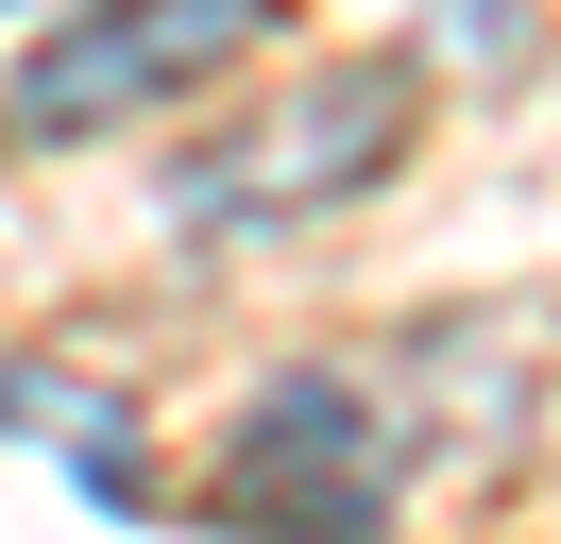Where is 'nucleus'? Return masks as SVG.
Returning <instances> with one entry per match:
<instances>
[{
    "label": "nucleus",
    "mask_w": 561,
    "mask_h": 544,
    "mask_svg": "<svg viewBox=\"0 0 561 544\" xmlns=\"http://www.w3.org/2000/svg\"><path fill=\"white\" fill-rule=\"evenodd\" d=\"M255 52H273V0H85V18L0 86V136H18V154H69V136L205 102L221 68H255Z\"/></svg>",
    "instance_id": "obj_1"
},
{
    "label": "nucleus",
    "mask_w": 561,
    "mask_h": 544,
    "mask_svg": "<svg viewBox=\"0 0 561 544\" xmlns=\"http://www.w3.org/2000/svg\"><path fill=\"white\" fill-rule=\"evenodd\" d=\"M391 154H409V68H323V86H289V102H255V120H221L205 154L171 170V222H221V238H255V222H323V204H357Z\"/></svg>",
    "instance_id": "obj_2"
},
{
    "label": "nucleus",
    "mask_w": 561,
    "mask_h": 544,
    "mask_svg": "<svg viewBox=\"0 0 561 544\" xmlns=\"http://www.w3.org/2000/svg\"><path fill=\"white\" fill-rule=\"evenodd\" d=\"M409 442L357 374H273V392L221 426V528H273V544H323V528H375Z\"/></svg>",
    "instance_id": "obj_3"
},
{
    "label": "nucleus",
    "mask_w": 561,
    "mask_h": 544,
    "mask_svg": "<svg viewBox=\"0 0 561 544\" xmlns=\"http://www.w3.org/2000/svg\"><path fill=\"white\" fill-rule=\"evenodd\" d=\"M0 426L51 442L69 476H103V510H137V442H119V408H103V392H69V374H35V358H0Z\"/></svg>",
    "instance_id": "obj_4"
},
{
    "label": "nucleus",
    "mask_w": 561,
    "mask_h": 544,
    "mask_svg": "<svg viewBox=\"0 0 561 544\" xmlns=\"http://www.w3.org/2000/svg\"><path fill=\"white\" fill-rule=\"evenodd\" d=\"M0 18H51V0H0Z\"/></svg>",
    "instance_id": "obj_5"
}]
</instances>
